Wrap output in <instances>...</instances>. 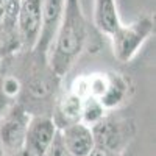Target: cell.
Listing matches in <instances>:
<instances>
[{
	"instance_id": "obj_1",
	"label": "cell",
	"mask_w": 156,
	"mask_h": 156,
	"mask_svg": "<svg viewBox=\"0 0 156 156\" xmlns=\"http://www.w3.org/2000/svg\"><path fill=\"white\" fill-rule=\"evenodd\" d=\"M50 66L56 76L66 75L80 56L87 39V23L80 0H64L61 23H58Z\"/></svg>"
},
{
	"instance_id": "obj_2",
	"label": "cell",
	"mask_w": 156,
	"mask_h": 156,
	"mask_svg": "<svg viewBox=\"0 0 156 156\" xmlns=\"http://www.w3.org/2000/svg\"><path fill=\"white\" fill-rule=\"evenodd\" d=\"M153 30L154 22L150 16H144L129 25L120 23V27L111 34L114 56L120 62H128L139 51V48L148 39Z\"/></svg>"
},
{
	"instance_id": "obj_3",
	"label": "cell",
	"mask_w": 156,
	"mask_h": 156,
	"mask_svg": "<svg viewBox=\"0 0 156 156\" xmlns=\"http://www.w3.org/2000/svg\"><path fill=\"white\" fill-rule=\"evenodd\" d=\"M55 133L56 125L50 117H34L30 125H27L23 139L25 150H28L34 156H44L55 137Z\"/></svg>"
},
{
	"instance_id": "obj_4",
	"label": "cell",
	"mask_w": 156,
	"mask_h": 156,
	"mask_svg": "<svg viewBox=\"0 0 156 156\" xmlns=\"http://www.w3.org/2000/svg\"><path fill=\"white\" fill-rule=\"evenodd\" d=\"M42 25V0H22L19 9V30L23 44L33 48L37 44Z\"/></svg>"
},
{
	"instance_id": "obj_5",
	"label": "cell",
	"mask_w": 156,
	"mask_h": 156,
	"mask_svg": "<svg viewBox=\"0 0 156 156\" xmlns=\"http://www.w3.org/2000/svg\"><path fill=\"white\" fill-rule=\"evenodd\" d=\"M61 136L64 147L72 156H87L95 147L90 126L83 122H73L66 125V128L61 131Z\"/></svg>"
},
{
	"instance_id": "obj_6",
	"label": "cell",
	"mask_w": 156,
	"mask_h": 156,
	"mask_svg": "<svg viewBox=\"0 0 156 156\" xmlns=\"http://www.w3.org/2000/svg\"><path fill=\"white\" fill-rule=\"evenodd\" d=\"M90 131H92L94 142L97 147H103L112 151L119 150V147L122 145V142L125 139L122 123L111 119V117H106V119L101 117L98 122L92 125Z\"/></svg>"
},
{
	"instance_id": "obj_7",
	"label": "cell",
	"mask_w": 156,
	"mask_h": 156,
	"mask_svg": "<svg viewBox=\"0 0 156 156\" xmlns=\"http://www.w3.org/2000/svg\"><path fill=\"white\" fill-rule=\"evenodd\" d=\"M94 20L101 33L112 34L120 27L119 14H117L115 0H95Z\"/></svg>"
},
{
	"instance_id": "obj_8",
	"label": "cell",
	"mask_w": 156,
	"mask_h": 156,
	"mask_svg": "<svg viewBox=\"0 0 156 156\" xmlns=\"http://www.w3.org/2000/svg\"><path fill=\"white\" fill-rule=\"evenodd\" d=\"M25 131H27V125L22 120V117L11 115L0 129V139H2L5 147L19 151L20 147L23 145Z\"/></svg>"
},
{
	"instance_id": "obj_9",
	"label": "cell",
	"mask_w": 156,
	"mask_h": 156,
	"mask_svg": "<svg viewBox=\"0 0 156 156\" xmlns=\"http://www.w3.org/2000/svg\"><path fill=\"white\" fill-rule=\"evenodd\" d=\"M123 95H125V81L120 76H112L111 80L106 81V87L101 92L98 100L103 105V108H111L119 105Z\"/></svg>"
},
{
	"instance_id": "obj_10",
	"label": "cell",
	"mask_w": 156,
	"mask_h": 156,
	"mask_svg": "<svg viewBox=\"0 0 156 156\" xmlns=\"http://www.w3.org/2000/svg\"><path fill=\"white\" fill-rule=\"evenodd\" d=\"M103 105L100 103V100L90 97L87 98V101L84 103V106H81V115H83V120L86 123L94 125L95 122H98L101 117H103Z\"/></svg>"
},
{
	"instance_id": "obj_11",
	"label": "cell",
	"mask_w": 156,
	"mask_h": 156,
	"mask_svg": "<svg viewBox=\"0 0 156 156\" xmlns=\"http://www.w3.org/2000/svg\"><path fill=\"white\" fill-rule=\"evenodd\" d=\"M66 153H67V150H66V147H64L62 136H61L59 131H56L53 140H51V144L48 145L44 156H66Z\"/></svg>"
},
{
	"instance_id": "obj_12",
	"label": "cell",
	"mask_w": 156,
	"mask_h": 156,
	"mask_svg": "<svg viewBox=\"0 0 156 156\" xmlns=\"http://www.w3.org/2000/svg\"><path fill=\"white\" fill-rule=\"evenodd\" d=\"M87 156H117V153L115 151H112V150H108V148H103V147H94L92 148V151H90Z\"/></svg>"
},
{
	"instance_id": "obj_13",
	"label": "cell",
	"mask_w": 156,
	"mask_h": 156,
	"mask_svg": "<svg viewBox=\"0 0 156 156\" xmlns=\"http://www.w3.org/2000/svg\"><path fill=\"white\" fill-rule=\"evenodd\" d=\"M17 90H19V87H17V81L14 80V78L6 80V83H5V92H8L9 95H12V94H16Z\"/></svg>"
},
{
	"instance_id": "obj_14",
	"label": "cell",
	"mask_w": 156,
	"mask_h": 156,
	"mask_svg": "<svg viewBox=\"0 0 156 156\" xmlns=\"http://www.w3.org/2000/svg\"><path fill=\"white\" fill-rule=\"evenodd\" d=\"M16 156H34V154L30 153L28 150H25V148H23V150H19V151L16 153Z\"/></svg>"
}]
</instances>
